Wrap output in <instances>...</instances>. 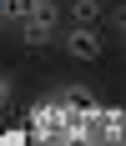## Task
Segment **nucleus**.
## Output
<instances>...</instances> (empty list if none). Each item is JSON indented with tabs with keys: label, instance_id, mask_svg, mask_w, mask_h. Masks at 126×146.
I'll list each match as a JSON object with an SVG mask.
<instances>
[{
	"label": "nucleus",
	"instance_id": "f257e3e1",
	"mask_svg": "<svg viewBox=\"0 0 126 146\" xmlns=\"http://www.w3.org/2000/svg\"><path fill=\"white\" fill-rule=\"evenodd\" d=\"M56 0H35V5H30V15L25 20H20V40L30 45V50H41V45H51L56 40Z\"/></svg>",
	"mask_w": 126,
	"mask_h": 146
},
{
	"label": "nucleus",
	"instance_id": "f03ea898",
	"mask_svg": "<svg viewBox=\"0 0 126 146\" xmlns=\"http://www.w3.org/2000/svg\"><path fill=\"white\" fill-rule=\"evenodd\" d=\"M61 45H66V56H71V60H86V66L106 56V40L96 35V25H71Z\"/></svg>",
	"mask_w": 126,
	"mask_h": 146
},
{
	"label": "nucleus",
	"instance_id": "7ed1b4c3",
	"mask_svg": "<svg viewBox=\"0 0 126 146\" xmlns=\"http://www.w3.org/2000/svg\"><path fill=\"white\" fill-rule=\"evenodd\" d=\"M71 15H76L71 25H96L101 15H106V5H101V0H76V10H71Z\"/></svg>",
	"mask_w": 126,
	"mask_h": 146
},
{
	"label": "nucleus",
	"instance_id": "20e7f679",
	"mask_svg": "<svg viewBox=\"0 0 126 146\" xmlns=\"http://www.w3.org/2000/svg\"><path fill=\"white\" fill-rule=\"evenodd\" d=\"M30 5H35V0H0V15H5V25H20V20L30 15Z\"/></svg>",
	"mask_w": 126,
	"mask_h": 146
},
{
	"label": "nucleus",
	"instance_id": "39448f33",
	"mask_svg": "<svg viewBox=\"0 0 126 146\" xmlns=\"http://www.w3.org/2000/svg\"><path fill=\"white\" fill-rule=\"evenodd\" d=\"M10 101H15V81H10L5 71H0V116L10 111Z\"/></svg>",
	"mask_w": 126,
	"mask_h": 146
},
{
	"label": "nucleus",
	"instance_id": "423d86ee",
	"mask_svg": "<svg viewBox=\"0 0 126 146\" xmlns=\"http://www.w3.org/2000/svg\"><path fill=\"white\" fill-rule=\"evenodd\" d=\"M106 25H111L116 35H121V30H126V10H121V5H116V10H106Z\"/></svg>",
	"mask_w": 126,
	"mask_h": 146
},
{
	"label": "nucleus",
	"instance_id": "0eeeda50",
	"mask_svg": "<svg viewBox=\"0 0 126 146\" xmlns=\"http://www.w3.org/2000/svg\"><path fill=\"white\" fill-rule=\"evenodd\" d=\"M0 25H5V15H0Z\"/></svg>",
	"mask_w": 126,
	"mask_h": 146
}]
</instances>
